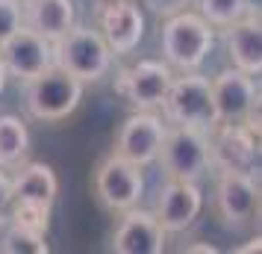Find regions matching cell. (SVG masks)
<instances>
[{
	"mask_svg": "<svg viewBox=\"0 0 262 254\" xmlns=\"http://www.w3.org/2000/svg\"><path fill=\"white\" fill-rule=\"evenodd\" d=\"M159 45L162 60L174 68V74L201 71V65L215 48V27L206 24L194 9H180L165 18Z\"/></svg>",
	"mask_w": 262,
	"mask_h": 254,
	"instance_id": "obj_1",
	"label": "cell"
},
{
	"mask_svg": "<svg viewBox=\"0 0 262 254\" xmlns=\"http://www.w3.org/2000/svg\"><path fill=\"white\" fill-rule=\"evenodd\" d=\"M112 50L95 27L74 24L53 42V65L77 77L80 83H100L112 68Z\"/></svg>",
	"mask_w": 262,
	"mask_h": 254,
	"instance_id": "obj_2",
	"label": "cell"
},
{
	"mask_svg": "<svg viewBox=\"0 0 262 254\" xmlns=\"http://www.w3.org/2000/svg\"><path fill=\"white\" fill-rule=\"evenodd\" d=\"M24 86V107L36 121L45 124H56L65 121L83 101L85 83H80L77 77L68 71H62L59 65H50L41 74H36L33 80H27Z\"/></svg>",
	"mask_w": 262,
	"mask_h": 254,
	"instance_id": "obj_3",
	"label": "cell"
},
{
	"mask_svg": "<svg viewBox=\"0 0 262 254\" xmlns=\"http://www.w3.org/2000/svg\"><path fill=\"white\" fill-rule=\"evenodd\" d=\"M159 109L168 124H189V127H201V130H212L221 124L212 97V83L201 71L174 74L171 89Z\"/></svg>",
	"mask_w": 262,
	"mask_h": 254,
	"instance_id": "obj_4",
	"label": "cell"
},
{
	"mask_svg": "<svg viewBox=\"0 0 262 254\" xmlns=\"http://www.w3.org/2000/svg\"><path fill=\"white\" fill-rule=\"evenodd\" d=\"M156 163L162 166L165 178L177 181H201L212 169L209 157V130L189 127V124H168Z\"/></svg>",
	"mask_w": 262,
	"mask_h": 254,
	"instance_id": "obj_5",
	"label": "cell"
},
{
	"mask_svg": "<svg viewBox=\"0 0 262 254\" xmlns=\"http://www.w3.org/2000/svg\"><path fill=\"white\" fill-rule=\"evenodd\" d=\"M92 189H95L97 204L109 210V213H124L142 201L144 195V171L130 160L118 157V154H106L97 163L95 178H92Z\"/></svg>",
	"mask_w": 262,
	"mask_h": 254,
	"instance_id": "obj_6",
	"label": "cell"
},
{
	"mask_svg": "<svg viewBox=\"0 0 262 254\" xmlns=\"http://www.w3.org/2000/svg\"><path fill=\"white\" fill-rule=\"evenodd\" d=\"M218 222L230 230H245L259 210V186L253 171H218L212 192Z\"/></svg>",
	"mask_w": 262,
	"mask_h": 254,
	"instance_id": "obj_7",
	"label": "cell"
},
{
	"mask_svg": "<svg viewBox=\"0 0 262 254\" xmlns=\"http://www.w3.org/2000/svg\"><path fill=\"white\" fill-rule=\"evenodd\" d=\"M165 130H168V121L156 109H133V115L124 119V124H121L118 133H115L112 154H118V157L147 169L159 157Z\"/></svg>",
	"mask_w": 262,
	"mask_h": 254,
	"instance_id": "obj_8",
	"label": "cell"
},
{
	"mask_svg": "<svg viewBox=\"0 0 262 254\" xmlns=\"http://www.w3.org/2000/svg\"><path fill=\"white\" fill-rule=\"evenodd\" d=\"M174 80V68L165 60H139L115 77L118 92L133 109H159Z\"/></svg>",
	"mask_w": 262,
	"mask_h": 254,
	"instance_id": "obj_9",
	"label": "cell"
},
{
	"mask_svg": "<svg viewBox=\"0 0 262 254\" xmlns=\"http://www.w3.org/2000/svg\"><path fill=\"white\" fill-rule=\"evenodd\" d=\"M221 124H245L259 115V77L238 68H224L209 80Z\"/></svg>",
	"mask_w": 262,
	"mask_h": 254,
	"instance_id": "obj_10",
	"label": "cell"
},
{
	"mask_svg": "<svg viewBox=\"0 0 262 254\" xmlns=\"http://www.w3.org/2000/svg\"><path fill=\"white\" fill-rule=\"evenodd\" d=\"M209 157L215 171H256L259 133L248 124H218L209 130Z\"/></svg>",
	"mask_w": 262,
	"mask_h": 254,
	"instance_id": "obj_11",
	"label": "cell"
},
{
	"mask_svg": "<svg viewBox=\"0 0 262 254\" xmlns=\"http://www.w3.org/2000/svg\"><path fill=\"white\" fill-rule=\"evenodd\" d=\"M203 210V192L198 181H177L168 178L159 186L154 204V216L162 225L165 233H183L186 228H191Z\"/></svg>",
	"mask_w": 262,
	"mask_h": 254,
	"instance_id": "obj_12",
	"label": "cell"
},
{
	"mask_svg": "<svg viewBox=\"0 0 262 254\" xmlns=\"http://www.w3.org/2000/svg\"><path fill=\"white\" fill-rule=\"evenodd\" d=\"M0 56H3L6 74L15 77L18 83H27L53 65V42L33 33L30 27H21L15 36L0 45Z\"/></svg>",
	"mask_w": 262,
	"mask_h": 254,
	"instance_id": "obj_13",
	"label": "cell"
},
{
	"mask_svg": "<svg viewBox=\"0 0 262 254\" xmlns=\"http://www.w3.org/2000/svg\"><path fill=\"white\" fill-rule=\"evenodd\" d=\"M118 228L112 233V251L115 254H162L168 233L156 222L154 210H142L136 204L118 213Z\"/></svg>",
	"mask_w": 262,
	"mask_h": 254,
	"instance_id": "obj_14",
	"label": "cell"
},
{
	"mask_svg": "<svg viewBox=\"0 0 262 254\" xmlns=\"http://www.w3.org/2000/svg\"><path fill=\"white\" fill-rule=\"evenodd\" d=\"M100 36L106 38L112 56H130L144 38V15L133 0H112L100 12Z\"/></svg>",
	"mask_w": 262,
	"mask_h": 254,
	"instance_id": "obj_15",
	"label": "cell"
},
{
	"mask_svg": "<svg viewBox=\"0 0 262 254\" xmlns=\"http://www.w3.org/2000/svg\"><path fill=\"white\" fill-rule=\"evenodd\" d=\"M227 45V56L233 62V68L245 74L259 77L262 74V24L259 12H248L238 21H233L230 27L221 30Z\"/></svg>",
	"mask_w": 262,
	"mask_h": 254,
	"instance_id": "obj_16",
	"label": "cell"
},
{
	"mask_svg": "<svg viewBox=\"0 0 262 254\" xmlns=\"http://www.w3.org/2000/svg\"><path fill=\"white\" fill-rule=\"evenodd\" d=\"M59 195V178L48 163H21L18 174L12 178V204L45 207L53 210V201Z\"/></svg>",
	"mask_w": 262,
	"mask_h": 254,
	"instance_id": "obj_17",
	"label": "cell"
},
{
	"mask_svg": "<svg viewBox=\"0 0 262 254\" xmlns=\"http://www.w3.org/2000/svg\"><path fill=\"white\" fill-rule=\"evenodd\" d=\"M24 6V27L45 36L48 42H56L77 24L74 0H21Z\"/></svg>",
	"mask_w": 262,
	"mask_h": 254,
	"instance_id": "obj_18",
	"label": "cell"
},
{
	"mask_svg": "<svg viewBox=\"0 0 262 254\" xmlns=\"http://www.w3.org/2000/svg\"><path fill=\"white\" fill-rule=\"evenodd\" d=\"M30 154V130L12 112L0 115V169H18Z\"/></svg>",
	"mask_w": 262,
	"mask_h": 254,
	"instance_id": "obj_19",
	"label": "cell"
},
{
	"mask_svg": "<svg viewBox=\"0 0 262 254\" xmlns=\"http://www.w3.org/2000/svg\"><path fill=\"white\" fill-rule=\"evenodd\" d=\"M3 240H0V251L6 254H48L50 245L45 242V233L33 228H24L18 222H6L3 225Z\"/></svg>",
	"mask_w": 262,
	"mask_h": 254,
	"instance_id": "obj_20",
	"label": "cell"
},
{
	"mask_svg": "<svg viewBox=\"0 0 262 254\" xmlns=\"http://www.w3.org/2000/svg\"><path fill=\"white\" fill-rule=\"evenodd\" d=\"M198 15L215 30H224L242 15H248L245 0H198Z\"/></svg>",
	"mask_w": 262,
	"mask_h": 254,
	"instance_id": "obj_21",
	"label": "cell"
},
{
	"mask_svg": "<svg viewBox=\"0 0 262 254\" xmlns=\"http://www.w3.org/2000/svg\"><path fill=\"white\" fill-rule=\"evenodd\" d=\"M24 27V6L21 0H0V45Z\"/></svg>",
	"mask_w": 262,
	"mask_h": 254,
	"instance_id": "obj_22",
	"label": "cell"
},
{
	"mask_svg": "<svg viewBox=\"0 0 262 254\" xmlns=\"http://www.w3.org/2000/svg\"><path fill=\"white\" fill-rule=\"evenodd\" d=\"M194 0H142V6H147V12L159 15V18H168V15L180 12V9H189Z\"/></svg>",
	"mask_w": 262,
	"mask_h": 254,
	"instance_id": "obj_23",
	"label": "cell"
},
{
	"mask_svg": "<svg viewBox=\"0 0 262 254\" xmlns=\"http://www.w3.org/2000/svg\"><path fill=\"white\" fill-rule=\"evenodd\" d=\"M12 213V178L6 174V169H0V228L9 222Z\"/></svg>",
	"mask_w": 262,
	"mask_h": 254,
	"instance_id": "obj_24",
	"label": "cell"
},
{
	"mask_svg": "<svg viewBox=\"0 0 262 254\" xmlns=\"http://www.w3.org/2000/svg\"><path fill=\"white\" fill-rule=\"evenodd\" d=\"M6 80H9V74H6V65H3V56H0V92L6 89Z\"/></svg>",
	"mask_w": 262,
	"mask_h": 254,
	"instance_id": "obj_25",
	"label": "cell"
},
{
	"mask_svg": "<svg viewBox=\"0 0 262 254\" xmlns=\"http://www.w3.org/2000/svg\"><path fill=\"white\" fill-rule=\"evenodd\" d=\"M186 251H209V254H215V245H189Z\"/></svg>",
	"mask_w": 262,
	"mask_h": 254,
	"instance_id": "obj_26",
	"label": "cell"
},
{
	"mask_svg": "<svg viewBox=\"0 0 262 254\" xmlns=\"http://www.w3.org/2000/svg\"><path fill=\"white\" fill-rule=\"evenodd\" d=\"M245 6H248V12H259V0H245Z\"/></svg>",
	"mask_w": 262,
	"mask_h": 254,
	"instance_id": "obj_27",
	"label": "cell"
}]
</instances>
